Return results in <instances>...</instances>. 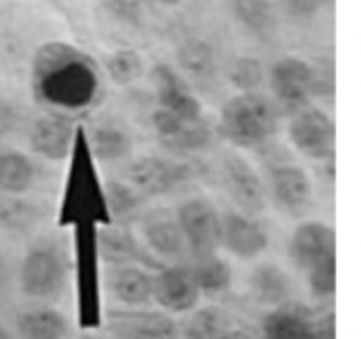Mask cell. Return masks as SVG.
<instances>
[{
    "label": "cell",
    "instance_id": "obj_40",
    "mask_svg": "<svg viewBox=\"0 0 361 339\" xmlns=\"http://www.w3.org/2000/svg\"><path fill=\"white\" fill-rule=\"evenodd\" d=\"M11 335H14V333H9V331H7V326H5L3 321H0V339H7V337H11Z\"/></svg>",
    "mask_w": 361,
    "mask_h": 339
},
{
    "label": "cell",
    "instance_id": "obj_21",
    "mask_svg": "<svg viewBox=\"0 0 361 339\" xmlns=\"http://www.w3.org/2000/svg\"><path fill=\"white\" fill-rule=\"evenodd\" d=\"M97 240L102 258L111 260L113 265H140L147 269H161L156 256L149 254V249L142 246L135 240V235L129 229H124V226H99Z\"/></svg>",
    "mask_w": 361,
    "mask_h": 339
},
{
    "label": "cell",
    "instance_id": "obj_11",
    "mask_svg": "<svg viewBox=\"0 0 361 339\" xmlns=\"http://www.w3.org/2000/svg\"><path fill=\"white\" fill-rule=\"evenodd\" d=\"M219 184L237 210L257 218L267 208V186L253 165L240 154H224L219 161Z\"/></svg>",
    "mask_w": 361,
    "mask_h": 339
},
{
    "label": "cell",
    "instance_id": "obj_13",
    "mask_svg": "<svg viewBox=\"0 0 361 339\" xmlns=\"http://www.w3.org/2000/svg\"><path fill=\"white\" fill-rule=\"evenodd\" d=\"M75 133H77V124L71 120L68 113L48 111L30 124L27 145L43 161L61 163L68 161V156L73 152Z\"/></svg>",
    "mask_w": 361,
    "mask_h": 339
},
{
    "label": "cell",
    "instance_id": "obj_15",
    "mask_svg": "<svg viewBox=\"0 0 361 339\" xmlns=\"http://www.w3.org/2000/svg\"><path fill=\"white\" fill-rule=\"evenodd\" d=\"M221 246L240 260H253L267 251L269 233L253 215L228 210L221 215Z\"/></svg>",
    "mask_w": 361,
    "mask_h": 339
},
{
    "label": "cell",
    "instance_id": "obj_2",
    "mask_svg": "<svg viewBox=\"0 0 361 339\" xmlns=\"http://www.w3.org/2000/svg\"><path fill=\"white\" fill-rule=\"evenodd\" d=\"M68 158H71V167H68V177L63 184L59 224L73 226V229L79 224H109L111 213L106 203V190L99 181L84 127H77L75 145Z\"/></svg>",
    "mask_w": 361,
    "mask_h": 339
},
{
    "label": "cell",
    "instance_id": "obj_26",
    "mask_svg": "<svg viewBox=\"0 0 361 339\" xmlns=\"http://www.w3.org/2000/svg\"><path fill=\"white\" fill-rule=\"evenodd\" d=\"M248 285H251V294L255 297V301L269 305V308L289 301L293 292V282L289 274L276 263L257 265L251 278H248Z\"/></svg>",
    "mask_w": 361,
    "mask_h": 339
},
{
    "label": "cell",
    "instance_id": "obj_23",
    "mask_svg": "<svg viewBox=\"0 0 361 339\" xmlns=\"http://www.w3.org/2000/svg\"><path fill=\"white\" fill-rule=\"evenodd\" d=\"M90 154L99 163L129 161L133 152V136L118 120H102L86 131Z\"/></svg>",
    "mask_w": 361,
    "mask_h": 339
},
{
    "label": "cell",
    "instance_id": "obj_25",
    "mask_svg": "<svg viewBox=\"0 0 361 339\" xmlns=\"http://www.w3.org/2000/svg\"><path fill=\"white\" fill-rule=\"evenodd\" d=\"M37 184V165L18 150L0 145V192L3 195H27Z\"/></svg>",
    "mask_w": 361,
    "mask_h": 339
},
{
    "label": "cell",
    "instance_id": "obj_33",
    "mask_svg": "<svg viewBox=\"0 0 361 339\" xmlns=\"http://www.w3.org/2000/svg\"><path fill=\"white\" fill-rule=\"evenodd\" d=\"M106 190V203H109V213L111 218L116 220H124V218H131V215L138 213V208L142 206V201H147L142 195H138L127 181H109L104 184Z\"/></svg>",
    "mask_w": 361,
    "mask_h": 339
},
{
    "label": "cell",
    "instance_id": "obj_3",
    "mask_svg": "<svg viewBox=\"0 0 361 339\" xmlns=\"http://www.w3.org/2000/svg\"><path fill=\"white\" fill-rule=\"evenodd\" d=\"M282 113L269 95L257 93H237L228 97L219 109L217 131L221 138L242 150L267 145L280 129Z\"/></svg>",
    "mask_w": 361,
    "mask_h": 339
},
{
    "label": "cell",
    "instance_id": "obj_34",
    "mask_svg": "<svg viewBox=\"0 0 361 339\" xmlns=\"http://www.w3.org/2000/svg\"><path fill=\"white\" fill-rule=\"evenodd\" d=\"M264 66L255 56H237V59L231 64L228 68V82L240 90V93H251V90H257L264 82Z\"/></svg>",
    "mask_w": 361,
    "mask_h": 339
},
{
    "label": "cell",
    "instance_id": "obj_37",
    "mask_svg": "<svg viewBox=\"0 0 361 339\" xmlns=\"http://www.w3.org/2000/svg\"><path fill=\"white\" fill-rule=\"evenodd\" d=\"M282 7L291 18L310 20L325 7V0H282Z\"/></svg>",
    "mask_w": 361,
    "mask_h": 339
},
{
    "label": "cell",
    "instance_id": "obj_36",
    "mask_svg": "<svg viewBox=\"0 0 361 339\" xmlns=\"http://www.w3.org/2000/svg\"><path fill=\"white\" fill-rule=\"evenodd\" d=\"M97 3L113 20L129 28H138L145 16L147 0H97Z\"/></svg>",
    "mask_w": 361,
    "mask_h": 339
},
{
    "label": "cell",
    "instance_id": "obj_12",
    "mask_svg": "<svg viewBox=\"0 0 361 339\" xmlns=\"http://www.w3.org/2000/svg\"><path fill=\"white\" fill-rule=\"evenodd\" d=\"M267 197L274 206L289 215V218H302L312 208V181L307 172L291 161L274 163L269 167V190Z\"/></svg>",
    "mask_w": 361,
    "mask_h": 339
},
{
    "label": "cell",
    "instance_id": "obj_17",
    "mask_svg": "<svg viewBox=\"0 0 361 339\" xmlns=\"http://www.w3.org/2000/svg\"><path fill=\"white\" fill-rule=\"evenodd\" d=\"M106 328L116 337L135 339H169L178 335L176 321L165 310H113L106 316Z\"/></svg>",
    "mask_w": 361,
    "mask_h": 339
},
{
    "label": "cell",
    "instance_id": "obj_19",
    "mask_svg": "<svg viewBox=\"0 0 361 339\" xmlns=\"http://www.w3.org/2000/svg\"><path fill=\"white\" fill-rule=\"evenodd\" d=\"M140 235H142L145 246L149 249L156 258L176 263V260L188 256L183 231H180V226L176 222V215L172 213H167V210L147 213L140 222Z\"/></svg>",
    "mask_w": 361,
    "mask_h": 339
},
{
    "label": "cell",
    "instance_id": "obj_1",
    "mask_svg": "<svg viewBox=\"0 0 361 339\" xmlns=\"http://www.w3.org/2000/svg\"><path fill=\"white\" fill-rule=\"evenodd\" d=\"M30 88L41 107L68 116L95 107L104 93L97 61L66 41L39 45L30 66Z\"/></svg>",
    "mask_w": 361,
    "mask_h": 339
},
{
    "label": "cell",
    "instance_id": "obj_22",
    "mask_svg": "<svg viewBox=\"0 0 361 339\" xmlns=\"http://www.w3.org/2000/svg\"><path fill=\"white\" fill-rule=\"evenodd\" d=\"M109 292L120 305H147L154 301V276L140 265H113L109 271Z\"/></svg>",
    "mask_w": 361,
    "mask_h": 339
},
{
    "label": "cell",
    "instance_id": "obj_35",
    "mask_svg": "<svg viewBox=\"0 0 361 339\" xmlns=\"http://www.w3.org/2000/svg\"><path fill=\"white\" fill-rule=\"evenodd\" d=\"M305 276H307L310 294L316 301L332 299L336 292V256L323 260V263L312 267L310 271H305Z\"/></svg>",
    "mask_w": 361,
    "mask_h": 339
},
{
    "label": "cell",
    "instance_id": "obj_29",
    "mask_svg": "<svg viewBox=\"0 0 361 339\" xmlns=\"http://www.w3.org/2000/svg\"><path fill=\"white\" fill-rule=\"evenodd\" d=\"M233 14L257 39H274L278 32V16L271 0H231Z\"/></svg>",
    "mask_w": 361,
    "mask_h": 339
},
{
    "label": "cell",
    "instance_id": "obj_38",
    "mask_svg": "<svg viewBox=\"0 0 361 339\" xmlns=\"http://www.w3.org/2000/svg\"><path fill=\"white\" fill-rule=\"evenodd\" d=\"M18 122H20V113L16 105L5 97H0V145L18 129Z\"/></svg>",
    "mask_w": 361,
    "mask_h": 339
},
{
    "label": "cell",
    "instance_id": "obj_20",
    "mask_svg": "<svg viewBox=\"0 0 361 339\" xmlns=\"http://www.w3.org/2000/svg\"><path fill=\"white\" fill-rule=\"evenodd\" d=\"M262 335L271 339H314L316 337V312L307 305L293 303L291 299L274 305L262 316Z\"/></svg>",
    "mask_w": 361,
    "mask_h": 339
},
{
    "label": "cell",
    "instance_id": "obj_8",
    "mask_svg": "<svg viewBox=\"0 0 361 339\" xmlns=\"http://www.w3.org/2000/svg\"><path fill=\"white\" fill-rule=\"evenodd\" d=\"M174 215L185 237L188 256L199 258L217 254V249L221 246V213L210 199H185Z\"/></svg>",
    "mask_w": 361,
    "mask_h": 339
},
{
    "label": "cell",
    "instance_id": "obj_18",
    "mask_svg": "<svg viewBox=\"0 0 361 339\" xmlns=\"http://www.w3.org/2000/svg\"><path fill=\"white\" fill-rule=\"evenodd\" d=\"M199 287L195 285L188 265L161 267L154 276V301L165 312H190L199 303Z\"/></svg>",
    "mask_w": 361,
    "mask_h": 339
},
{
    "label": "cell",
    "instance_id": "obj_32",
    "mask_svg": "<svg viewBox=\"0 0 361 339\" xmlns=\"http://www.w3.org/2000/svg\"><path fill=\"white\" fill-rule=\"evenodd\" d=\"M226 328H228L226 314L219 308H214V305H206V308L195 310L190 314V319L185 321L183 328V335L192 339H212V337H224Z\"/></svg>",
    "mask_w": 361,
    "mask_h": 339
},
{
    "label": "cell",
    "instance_id": "obj_6",
    "mask_svg": "<svg viewBox=\"0 0 361 339\" xmlns=\"http://www.w3.org/2000/svg\"><path fill=\"white\" fill-rule=\"evenodd\" d=\"M192 177L195 172L188 163H178L156 154L133 158L124 170L127 184L145 199L172 195L178 188H183Z\"/></svg>",
    "mask_w": 361,
    "mask_h": 339
},
{
    "label": "cell",
    "instance_id": "obj_39",
    "mask_svg": "<svg viewBox=\"0 0 361 339\" xmlns=\"http://www.w3.org/2000/svg\"><path fill=\"white\" fill-rule=\"evenodd\" d=\"M147 3H154L158 7H178L183 0H147Z\"/></svg>",
    "mask_w": 361,
    "mask_h": 339
},
{
    "label": "cell",
    "instance_id": "obj_4",
    "mask_svg": "<svg viewBox=\"0 0 361 339\" xmlns=\"http://www.w3.org/2000/svg\"><path fill=\"white\" fill-rule=\"evenodd\" d=\"M73 260L68 249L56 240L34 242L18 267V287L27 299L54 303L63 297L71 282Z\"/></svg>",
    "mask_w": 361,
    "mask_h": 339
},
{
    "label": "cell",
    "instance_id": "obj_16",
    "mask_svg": "<svg viewBox=\"0 0 361 339\" xmlns=\"http://www.w3.org/2000/svg\"><path fill=\"white\" fill-rule=\"evenodd\" d=\"M149 79L156 95V107L180 113V116H201V100L188 84V77L172 64H154Z\"/></svg>",
    "mask_w": 361,
    "mask_h": 339
},
{
    "label": "cell",
    "instance_id": "obj_10",
    "mask_svg": "<svg viewBox=\"0 0 361 339\" xmlns=\"http://www.w3.org/2000/svg\"><path fill=\"white\" fill-rule=\"evenodd\" d=\"M289 141L293 150L310 161H330L336 145V127L332 116L312 105L291 113Z\"/></svg>",
    "mask_w": 361,
    "mask_h": 339
},
{
    "label": "cell",
    "instance_id": "obj_24",
    "mask_svg": "<svg viewBox=\"0 0 361 339\" xmlns=\"http://www.w3.org/2000/svg\"><path fill=\"white\" fill-rule=\"evenodd\" d=\"M16 333L25 339H63L71 335L68 316L50 303H39L16 316Z\"/></svg>",
    "mask_w": 361,
    "mask_h": 339
},
{
    "label": "cell",
    "instance_id": "obj_5",
    "mask_svg": "<svg viewBox=\"0 0 361 339\" xmlns=\"http://www.w3.org/2000/svg\"><path fill=\"white\" fill-rule=\"evenodd\" d=\"M95 224L75 226L73 237V274L77 290V319L82 328L102 323V254Z\"/></svg>",
    "mask_w": 361,
    "mask_h": 339
},
{
    "label": "cell",
    "instance_id": "obj_30",
    "mask_svg": "<svg viewBox=\"0 0 361 339\" xmlns=\"http://www.w3.org/2000/svg\"><path fill=\"white\" fill-rule=\"evenodd\" d=\"M178 66L183 75L208 82L217 75V54L203 39H190L178 48Z\"/></svg>",
    "mask_w": 361,
    "mask_h": 339
},
{
    "label": "cell",
    "instance_id": "obj_28",
    "mask_svg": "<svg viewBox=\"0 0 361 339\" xmlns=\"http://www.w3.org/2000/svg\"><path fill=\"white\" fill-rule=\"evenodd\" d=\"M188 269L195 278V285L199 287V294H206V297H219L233 285V269L217 254L192 258Z\"/></svg>",
    "mask_w": 361,
    "mask_h": 339
},
{
    "label": "cell",
    "instance_id": "obj_7",
    "mask_svg": "<svg viewBox=\"0 0 361 339\" xmlns=\"http://www.w3.org/2000/svg\"><path fill=\"white\" fill-rule=\"evenodd\" d=\"M152 127L158 143L174 154H192L206 150L214 136V127L203 113L201 116H180V113L161 107H156L152 113Z\"/></svg>",
    "mask_w": 361,
    "mask_h": 339
},
{
    "label": "cell",
    "instance_id": "obj_9",
    "mask_svg": "<svg viewBox=\"0 0 361 339\" xmlns=\"http://www.w3.org/2000/svg\"><path fill=\"white\" fill-rule=\"evenodd\" d=\"M314 66L300 56H282L269 71L271 100L276 102L282 116H291L312 105L314 97Z\"/></svg>",
    "mask_w": 361,
    "mask_h": 339
},
{
    "label": "cell",
    "instance_id": "obj_31",
    "mask_svg": "<svg viewBox=\"0 0 361 339\" xmlns=\"http://www.w3.org/2000/svg\"><path fill=\"white\" fill-rule=\"evenodd\" d=\"M106 75L118 86H131L133 82H138L145 75V61L140 52L133 48L113 50L106 59Z\"/></svg>",
    "mask_w": 361,
    "mask_h": 339
},
{
    "label": "cell",
    "instance_id": "obj_27",
    "mask_svg": "<svg viewBox=\"0 0 361 339\" xmlns=\"http://www.w3.org/2000/svg\"><path fill=\"white\" fill-rule=\"evenodd\" d=\"M45 206L25 199V195L0 192V229L9 233H27L45 220Z\"/></svg>",
    "mask_w": 361,
    "mask_h": 339
},
{
    "label": "cell",
    "instance_id": "obj_14",
    "mask_svg": "<svg viewBox=\"0 0 361 339\" xmlns=\"http://www.w3.org/2000/svg\"><path fill=\"white\" fill-rule=\"evenodd\" d=\"M289 258L302 274L323 260L336 256V233L330 224L319 220H305L289 237Z\"/></svg>",
    "mask_w": 361,
    "mask_h": 339
}]
</instances>
